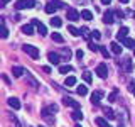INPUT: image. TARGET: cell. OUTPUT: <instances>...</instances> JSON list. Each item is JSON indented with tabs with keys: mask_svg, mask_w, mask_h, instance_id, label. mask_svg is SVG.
Masks as SVG:
<instances>
[{
	"mask_svg": "<svg viewBox=\"0 0 135 127\" xmlns=\"http://www.w3.org/2000/svg\"><path fill=\"white\" fill-rule=\"evenodd\" d=\"M51 112H57V105H49V107L42 108V119H46L47 122H54V115H51Z\"/></svg>",
	"mask_w": 135,
	"mask_h": 127,
	"instance_id": "1",
	"label": "cell"
},
{
	"mask_svg": "<svg viewBox=\"0 0 135 127\" xmlns=\"http://www.w3.org/2000/svg\"><path fill=\"white\" fill-rule=\"evenodd\" d=\"M22 49H24V53L29 54L32 59H37V58H39V49H37L36 46H32V44H24Z\"/></svg>",
	"mask_w": 135,
	"mask_h": 127,
	"instance_id": "2",
	"label": "cell"
},
{
	"mask_svg": "<svg viewBox=\"0 0 135 127\" xmlns=\"http://www.w3.org/2000/svg\"><path fill=\"white\" fill-rule=\"evenodd\" d=\"M34 5H36V0H19V2H15V8H17V10L32 8Z\"/></svg>",
	"mask_w": 135,
	"mask_h": 127,
	"instance_id": "3",
	"label": "cell"
},
{
	"mask_svg": "<svg viewBox=\"0 0 135 127\" xmlns=\"http://www.w3.org/2000/svg\"><path fill=\"white\" fill-rule=\"evenodd\" d=\"M66 17L71 20V22H76V20H79V17H81V14H79L76 8H68L66 12Z\"/></svg>",
	"mask_w": 135,
	"mask_h": 127,
	"instance_id": "4",
	"label": "cell"
},
{
	"mask_svg": "<svg viewBox=\"0 0 135 127\" xmlns=\"http://www.w3.org/2000/svg\"><path fill=\"white\" fill-rule=\"evenodd\" d=\"M96 75L100 76V78H107L108 76V68L105 63H100L98 66H96Z\"/></svg>",
	"mask_w": 135,
	"mask_h": 127,
	"instance_id": "5",
	"label": "cell"
},
{
	"mask_svg": "<svg viewBox=\"0 0 135 127\" xmlns=\"http://www.w3.org/2000/svg\"><path fill=\"white\" fill-rule=\"evenodd\" d=\"M32 25H36L37 32H39L41 36H46V34H47V29H46V25H44V24H41L37 19H34V20H32Z\"/></svg>",
	"mask_w": 135,
	"mask_h": 127,
	"instance_id": "6",
	"label": "cell"
},
{
	"mask_svg": "<svg viewBox=\"0 0 135 127\" xmlns=\"http://www.w3.org/2000/svg\"><path fill=\"white\" fill-rule=\"evenodd\" d=\"M125 37H128V27H120V31L117 32V39L120 42H123Z\"/></svg>",
	"mask_w": 135,
	"mask_h": 127,
	"instance_id": "7",
	"label": "cell"
},
{
	"mask_svg": "<svg viewBox=\"0 0 135 127\" xmlns=\"http://www.w3.org/2000/svg\"><path fill=\"white\" fill-rule=\"evenodd\" d=\"M62 103L68 105V107H73V108H76V110H79V103H78L76 100H73L71 97H66V98L62 100Z\"/></svg>",
	"mask_w": 135,
	"mask_h": 127,
	"instance_id": "8",
	"label": "cell"
},
{
	"mask_svg": "<svg viewBox=\"0 0 135 127\" xmlns=\"http://www.w3.org/2000/svg\"><path fill=\"white\" fill-rule=\"evenodd\" d=\"M25 78H27V81H29V85H31L32 88H39V81H37V80L29 73V71H25Z\"/></svg>",
	"mask_w": 135,
	"mask_h": 127,
	"instance_id": "9",
	"label": "cell"
},
{
	"mask_svg": "<svg viewBox=\"0 0 135 127\" xmlns=\"http://www.w3.org/2000/svg\"><path fill=\"white\" fill-rule=\"evenodd\" d=\"M113 17H115V14H113V12H105V14H103V22L105 24H113V22H115V19H113Z\"/></svg>",
	"mask_w": 135,
	"mask_h": 127,
	"instance_id": "10",
	"label": "cell"
},
{
	"mask_svg": "<svg viewBox=\"0 0 135 127\" xmlns=\"http://www.w3.org/2000/svg\"><path fill=\"white\" fill-rule=\"evenodd\" d=\"M47 59H49L51 65H59V63H61V58H59V54H56V53H49Z\"/></svg>",
	"mask_w": 135,
	"mask_h": 127,
	"instance_id": "11",
	"label": "cell"
},
{
	"mask_svg": "<svg viewBox=\"0 0 135 127\" xmlns=\"http://www.w3.org/2000/svg\"><path fill=\"white\" fill-rule=\"evenodd\" d=\"M44 10H46V14H54V12L57 10V5H56V2H49L47 5L44 7Z\"/></svg>",
	"mask_w": 135,
	"mask_h": 127,
	"instance_id": "12",
	"label": "cell"
},
{
	"mask_svg": "<svg viewBox=\"0 0 135 127\" xmlns=\"http://www.w3.org/2000/svg\"><path fill=\"white\" fill-rule=\"evenodd\" d=\"M24 73H25V70H24L22 66H14V68H12V75H14L15 78H20Z\"/></svg>",
	"mask_w": 135,
	"mask_h": 127,
	"instance_id": "13",
	"label": "cell"
},
{
	"mask_svg": "<svg viewBox=\"0 0 135 127\" xmlns=\"http://www.w3.org/2000/svg\"><path fill=\"white\" fill-rule=\"evenodd\" d=\"M110 49H112V53H113V54H122V46L118 44L117 41H113L112 44H110Z\"/></svg>",
	"mask_w": 135,
	"mask_h": 127,
	"instance_id": "14",
	"label": "cell"
},
{
	"mask_svg": "<svg viewBox=\"0 0 135 127\" xmlns=\"http://www.w3.org/2000/svg\"><path fill=\"white\" fill-rule=\"evenodd\" d=\"M101 97H103V93H101V92H95L91 95V103L93 105H100V98H101Z\"/></svg>",
	"mask_w": 135,
	"mask_h": 127,
	"instance_id": "15",
	"label": "cell"
},
{
	"mask_svg": "<svg viewBox=\"0 0 135 127\" xmlns=\"http://www.w3.org/2000/svg\"><path fill=\"white\" fill-rule=\"evenodd\" d=\"M8 105H10L14 110H19V108H20V102H19V98H15V97L8 98Z\"/></svg>",
	"mask_w": 135,
	"mask_h": 127,
	"instance_id": "16",
	"label": "cell"
},
{
	"mask_svg": "<svg viewBox=\"0 0 135 127\" xmlns=\"http://www.w3.org/2000/svg\"><path fill=\"white\" fill-rule=\"evenodd\" d=\"M22 32L25 34V36H32V34H34V25H32V24L22 25Z\"/></svg>",
	"mask_w": 135,
	"mask_h": 127,
	"instance_id": "17",
	"label": "cell"
},
{
	"mask_svg": "<svg viewBox=\"0 0 135 127\" xmlns=\"http://www.w3.org/2000/svg\"><path fill=\"white\" fill-rule=\"evenodd\" d=\"M81 19H84V20H93V14H91V10H88V8L81 10Z\"/></svg>",
	"mask_w": 135,
	"mask_h": 127,
	"instance_id": "18",
	"label": "cell"
},
{
	"mask_svg": "<svg viewBox=\"0 0 135 127\" xmlns=\"http://www.w3.org/2000/svg\"><path fill=\"white\" fill-rule=\"evenodd\" d=\"M123 44L127 46V48H130V49H135V41L132 39V37H125V39H123Z\"/></svg>",
	"mask_w": 135,
	"mask_h": 127,
	"instance_id": "19",
	"label": "cell"
},
{
	"mask_svg": "<svg viewBox=\"0 0 135 127\" xmlns=\"http://www.w3.org/2000/svg\"><path fill=\"white\" fill-rule=\"evenodd\" d=\"M51 25H52V27H61L62 25L61 17H52V19H51Z\"/></svg>",
	"mask_w": 135,
	"mask_h": 127,
	"instance_id": "20",
	"label": "cell"
},
{
	"mask_svg": "<svg viewBox=\"0 0 135 127\" xmlns=\"http://www.w3.org/2000/svg\"><path fill=\"white\" fill-rule=\"evenodd\" d=\"M52 41H54V42H59V44H62V42H64V37H62L59 32H52Z\"/></svg>",
	"mask_w": 135,
	"mask_h": 127,
	"instance_id": "21",
	"label": "cell"
},
{
	"mask_svg": "<svg viewBox=\"0 0 135 127\" xmlns=\"http://www.w3.org/2000/svg\"><path fill=\"white\" fill-rule=\"evenodd\" d=\"M69 71H73V68H71L69 65H62V66H59V73L66 75V73H69Z\"/></svg>",
	"mask_w": 135,
	"mask_h": 127,
	"instance_id": "22",
	"label": "cell"
},
{
	"mask_svg": "<svg viewBox=\"0 0 135 127\" xmlns=\"http://www.w3.org/2000/svg\"><path fill=\"white\" fill-rule=\"evenodd\" d=\"M76 92H78V95H81V97H84L88 93V88L84 87V85H79L78 88H76Z\"/></svg>",
	"mask_w": 135,
	"mask_h": 127,
	"instance_id": "23",
	"label": "cell"
},
{
	"mask_svg": "<svg viewBox=\"0 0 135 127\" xmlns=\"http://www.w3.org/2000/svg\"><path fill=\"white\" fill-rule=\"evenodd\" d=\"M68 31H69L71 36H74V37H78L79 34H81V31H79V29H76V27H73V25H69V27H68Z\"/></svg>",
	"mask_w": 135,
	"mask_h": 127,
	"instance_id": "24",
	"label": "cell"
},
{
	"mask_svg": "<svg viewBox=\"0 0 135 127\" xmlns=\"http://www.w3.org/2000/svg\"><path fill=\"white\" fill-rule=\"evenodd\" d=\"M2 37H3V39L8 37V29L5 27V20H3V19H2Z\"/></svg>",
	"mask_w": 135,
	"mask_h": 127,
	"instance_id": "25",
	"label": "cell"
},
{
	"mask_svg": "<svg viewBox=\"0 0 135 127\" xmlns=\"http://www.w3.org/2000/svg\"><path fill=\"white\" fill-rule=\"evenodd\" d=\"M96 124H98L100 127H112V125H110L107 120H105V119H101V117H98V119H96Z\"/></svg>",
	"mask_w": 135,
	"mask_h": 127,
	"instance_id": "26",
	"label": "cell"
},
{
	"mask_svg": "<svg viewBox=\"0 0 135 127\" xmlns=\"http://www.w3.org/2000/svg\"><path fill=\"white\" fill-rule=\"evenodd\" d=\"M71 117H73L74 120H81V119H83V114H81V110H74V112L71 114Z\"/></svg>",
	"mask_w": 135,
	"mask_h": 127,
	"instance_id": "27",
	"label": "cell"
},
{
	"mask_svg": "<svg viewBox=\"0 0 135 127\" xmlns=\"http://www.w3.org/2000/svg\"><path fill=\"white\" fill-rule=\"evenodd\" d=\"M123 66H125V70H127V71H130V70H132V59H130V58L123 59Z\"/></svg>",
	"mask_w": 135,
	"mask_h": 127,
	"instance_id": "28",
	"label": "cell"
},
{
	"mask_svg": "<svg viewBox=\"0 0 135 127\" xmlns=\"http://www.w3.org/2000/svg\"><path fill=\"white\" fill-rule=\"evenodd\" d=\"M88 49L93 51V53H96V51H100V46L95 44V42H88Z\"/></svg>",
	"mask_w": 135,
	"mask_h": 127,
	"instance_id": "29",
	"label": "cell"
},
{
	"mask_svg": "<svg viewBox=\"0 0 135 127\" xmlns=\"http://www.w3.org/2000/svg\"><path fill=\"white\" fill-rule=\"evenodd\" d=\"M73 85H76V78L74 76H68L66 78V87H73Z\"/></svg>",
	"mask_w": 135,
	"mask_h": 127,
	"instance_id": "30",
	"label": "cell"
},
{
	"mask_svg": "<svg viewBox=\"0 0 135 127\" xmlns=\"http://www.w3.org/2000/svg\"><path fill=\"white\" fill-rule=\"evenodd\" d=\"M100 51H101V54H103V58H105V59H108V58H110V51L105 48V46H100Z\"/></svg>",
	"mask_w": 135,
	"mask_h": 127,
	"instance_id": "31",
	"label": "cell"
},
{
	"mask_svg": "<svg viewBox=\"0 0 135 127\" xmlns=\"http://www.w3.org/2000/svg\"><path fill=\"white\" fill-rule=\"evenodd\" d=\"M117 95H118V90H113L108 95V102H117Z\"/></svg>",
	"mask_w": 135,
	"mask_h": 127,
	"instance_id": "32",
	"label": "cell"
},
{
	"mask_svg": "<svg viewBox=\"0 0 135 127\" xmlns=\"http://www.w3.org/2000/svg\"><path fill=\"white\" fill-rule=\"evenodd\" d=\"M83 80H84V81H86V83H91V73H90V71H84V73H83Z\"/></svg>",
	"mask_w": 135,
	"mask_h": 127,
	"instance_id": "33",
	"label": "cell"
},
{
	"mask_svg": "<svg viewBox=\"0 0 135 127\" xmlns=\"http://www.w3.org/2000/svg\"><path fill=\"white\" fill-rule=\"evenodd\" d=\"M105 115H107V119H115V112L112 108H105Z\"/></svg>",
	"mask_w": 135,
	"mask_h": 127,
	"instance_id": "34",
	"label": "cell"
},
{
	"mask_svg": "<svg viewBox=\"0 0 135 127\" xmlns=\"http://www.w3.org/2000/svg\"><path fill=\"white\" fill-rule=\"evenodd\" d=\"M79 31H81V34H83L84 37H88V36H90V31H88V27H81Z\"/></svg>",
	"mask_w": 135,
	"mask_h": 127,
	"instance_id": "35",
	"label": "cell"
},
{
	"mask_svg": "<svg viewBox=\"0 0 135 127\" xmlns=\"http://www.w3.org/2000/svg\"><path fill=\"white\" fill-rule=\"evenodd\" d=\"M91 36L95 37V39H100V37H101V34H100V31H93V32H91Z\"/></svg>",
	"mask_w": 135,
	"mask_h": 127,
	"instance_id": "36",
	"label": "cell"
},
{
	"mask_svg": "<svg viewBox=\"0 0 135 127\" xmlns=\"http://www.w3.org/2000/svg\"><path fill=\"white\" fill-rule=\"evenodd\" d=\"M115 17H117V19H123V12H122V10H117L115 12Z\"/></svg>",
	"mask_w": 135,
	"mask_h": 127,
	"instance_id": "37",
	"label": "cell"
},
{
	"mask_svg": "<svg viewBox=\"0 0 135 127\" xmlns=\"http://www.w3.org/2000/svg\"><path fill=\"white\" fill-rule=\"evenodd\" d=\"M62 54H64V56H66V59H68V58L71 56V51H69V49H62Z\"/></svg>",
	"mask_w": 135,
	"mask_h": 127,
	"instance_id": "38",
	"label": "cell"
},
{
	"mask_svg": "<svg viewBox=\"0 0 135 127\" xmlns=\"http://www.w3.org/2000/svg\"><path fill=\"white\" fill-rule=\"evenodd\" d=\"M76 58H78V59H81V58H83V51H81V49L76 51Z\"/></svg>",
	"mask_w": 135,
	"mask_h": 127,
	"instance_id": "39",
	"label": "cell"
},
{
	"mask_svg": "<svg viewBox=\"0 0 135 127\" xmlns=\"http://www.w3.org/2000/svg\"><path fill=\"white\" fill-rule=\"evenodd\" d=\"M128 90H130V92H135V83H133V81L128 85Z\"/></svg>",
	"mask_w": 135,
	"mask_h": 127,
	"instance_id": "40",
	"label": "cell"
},
{
	"mask_svg": "<svg viewBox=\"0 0 135 127\" xmlns=\"http://www.w3.org/2000/svg\"><path fill=\"white\" fill-rule=\"evenodd\" d=\"M101 3H103V5H110V3H112V0H101Z\"/></svg>",
	"mask_w": 135,
	"mask_h": 127,
	"instance_id": "41",
	"label": "cell"
},
{
	"mask_svg": "<svg viewBox=\"0 0 135 127\" xmlns=\"http://www.w3.org/2000/svg\"><path fill=\"white\" fill-rule=\"evenodd\" d=\"M42 70H44L46 73H51V68H49V66H44V68H42Z\"/></svg>",
	"mask_w": 135,
	"mask_h": 127,
	"instance_id": "42",
	"label": "cell"
},
{
	"mask_svg": "<svg viewBox=\"0 0 135 127\" xmlns=\"http://www.w3.org/2000/svg\"><path fill=\"white\" fill-rule=\"evenodd\" d=\"M8 2H10V0H2V7H3V5H7Z\"/></svg>",
	"mask_w": 135,
	"mask_h": 127,
	"instance_id": "43",
	"label": "cell"
},
{
	"mask_svg": "<svg viewBox=\"0 0 135 127\" xmlns=\"http://www.w3.org/2000/svg\"><path fill=\"white\" fill-rule=\"evenodd\" d=\"M120 2H122V3H128V0H120Z\"/></svg>",
	"mask_w": 135,
	"mask_h": 127,
	"instance_id": "44",
	"label": "cell"
},
{
	"mask_svg": "<svg viewBox=\"0 0 135 127\" xmlns=\"http://www.w3.org/2000/svg\"><path fill=\"white\" fill-rule=\"evenodd\" d=\"M74 127H81V125H79V124H76V125H74Z\"/></svg>",
	"mask_w": 135,
	"mask_h": 127,
	"instance_id": "45",
	"label": "cell"
},
{
	"mask_svg": "<svg viewBox=\"0 0 135 127\" xmlns=\"http://www.w3.org/2000/svg\"><path fill=\"white\" fill-rule=\"evenodd\" d=\"M133 56H135V49H133Z\"/></svg>",
	"mask_w": 135,
	"mask_h": 127,
	"instance_id": "46",
	"label": "cell"
},
{
	"mask_svg": "<svg viewBox=\"0 0 135 127\" xmlns=\"http://www.w3.org/2000/svg\"><path fill=\"white\" fill-rule=\"evenodd\" d=\"M133 93H135V92H133Z\"/></svg>",
	"mask_w": 135,
	"mask_h": 127,
	"instance_id": "47",
	"label": "cell"
}]
</instances>
